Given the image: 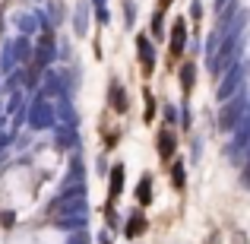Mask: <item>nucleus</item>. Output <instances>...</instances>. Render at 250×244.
<instances>
[{
  "mask_svg": "<svg viewBox=\"0 0 250 244\" xmlns=\"http://www.w3.org/2000/svg\"><path fill=\"white\" fill-rule=\"evenodd\" d=\"M181 48H184V22L177 19V22H174V44H171V61H177Z\"/></svg>",
  "mask_w": 250,
  "mask_h": 244,
  "instance_id": "f257e3e1",
  "label": "nucleus"
},
{
  "mask_svg": "<svg viewBox=\"0 0 250 244\" xmlns=\"http://www.w3.org/2000/svg\"><path fill=\"white\" fill-rule=\"evenodd\" d=\"M159 149H162V155L168 159L171 149H174V136H171V133H162V136H159Z\"/></svg>",
  "mask_w": 250,
  "mask_h": 244,
  "instance_id": "f03ea898",
  "label": "nucleus"
},
{
  "mask_svg": "<svg viewBox=\"0 0 250 244\" xmlns=\"http://www.w3.org/2000/svg\"><path fill=\"white\" fill-rule=\"evenodd\" d=\"M143 228H146V219H143V216H136V219L127 225V235H130V238H136V235H140Z\"/></svg>",
  "mask_w": 250,
  "mask_h": 244,
  "instance_id": "7ed1b4c3",
  "label": "nucleus"
},
{
  "mask_svg": "<svg viewBox=\"0 0 250 244\" xmlns=\"http://www.w3.org/2000/svg\"><path fill=\"white\" fill-rule=\"evenodd\" d=\"M121 175H124L121 168H114V171H111V197H117V194H121Z\"/></svg>",
  "mask_w": 250,
  "mask_h": 244,
  "instance_id": "20e7f679",
  "label": "nucleus"
},
{
  "mask_svg": "<svg viewBox=\"0 0 250 244\" xmlns=\"http://www.w3.org/2000/svg\"><path fill=\"white\" fill-rule=\"evenodd\" d=\"M140 200L149 203V177H143V187H140Z\"/></svg>",
  "mask_w": 250,
  "mask_h": 244,
  "instance_id": "39448f33",
  "label": "nucleus"
},
{
  "mask_svg": "<svg viewBox=\"0 0 250 244\" xmlns=\"http://www.w3.org/2000/svg\"><path fill=\"white\" fill-rule=\"evenodd\" d=\"M184 184V168H174V187H181Z\"/></svg>",
  "mask_w": 250,
  "mask_h": 244,
  "instance_id": "423d86ee",
  "label": "nucleus"
}]
</instances>
